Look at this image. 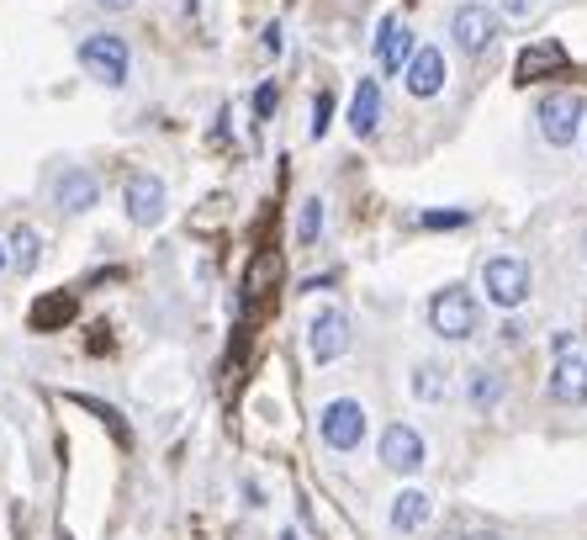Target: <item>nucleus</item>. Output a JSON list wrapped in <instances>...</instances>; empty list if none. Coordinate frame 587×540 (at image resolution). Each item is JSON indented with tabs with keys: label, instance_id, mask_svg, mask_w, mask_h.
<instances>
[{
	"label": "nucleus",
	"instance_id": "obj_7",
	"mask_svg": "<svg viewBox=\"0 0 587 540\" xmlns=\"http://www.w3.org/2000/svg\"><path fill=\"white\" fill-rule=\"evenodd\" d=\"M450 32H455L461 53H482V49H492V38H497V17H492L488 6H461Z\"/></svg>",
	"mask_w": 587,
	"mask_h": 540
},
{
	"label": "nucleus",
	"instance_id": "obj_4",
	"mask_svg": "<svg viewBox=\"0 0 587 540\" xmlns=\"http://www.w3.org/2000/svg\"><path fill=\"white\" fill-rule=\"evenodd\" d=\"M80 64L96 74L101 85H123L127 80V43L117 32H96V38L80 43Z\"/></svg>",
	"mask_w": 587,
	"mask_h": 540
},
{
	"label": "nucleus",
	"instance_id": "obj_6",
	"mask_svg": "<svg viewBox=\"0 0 587 540\" xmlns=\"http://www.w3.org/2000/svg\"><path fill=\"white\" fill-rule=\"evenodd\" d=\"M123 207L138 228H154V222L165 218V180H159V175H127Z\"/></svg>",
	"mask_w": 587,
	"mask_h": 540
},
{
	"label": "nucleus",
	"instance_id": "obj_17",
	"mask_svg": "<svg viewBox=\"0 0 587 540\" xmlns=\"http://www.w3.org/2000/svg\"><path fill=\"white\" fill-rule=\"evenodd\" d=\"M70 313H74V297H49V302L32 308V323L38 329H59V323H70Z\"/></svg>",
	"mask_w": 587,
	"mask_h": 540
},
{
	"label": "nucleus",
	"instance_id": "obj_19",
	"mask_svg": "<svg viewBox=\"0 0 587 540\" xmlns=\"http://www.w3.org/2000/svg\"><path fill=\"white\" fill-rule=\"evenodd\" d=\"M497 397H503V382H497L492 371H476V376H471V403H476V408H492Z\"/></svg>",
	"mask_w": 587,
	"mask_h": 540
},
{
	"label": "nucleus",
	"instance_id": "obj_29",
	"mask_svg": "<svg viewBox=\"0 0 587 540\" xmlns=\"http://www.w3.org/2000/svg\"><path fill=\"white\" fill-rule=\"evenodd\" d=\"M281 540H296V536H281Z\"/></svg>",
	"mask_w": 587,
	"mask_h": 540
},
{
	"label": "nucleus",
	"instance_id": "obj_16",
	"mask_svg": "<svg viewBox=\"0 0 587 540\" xmlns=\"http://www.w3.org/2000/svg\"><path fill=\"white\" fill-rule=\"evenodd\" d=\"M423 519H429V492H418V488L397 492V503H391V530H423Z\"/></svg>",
	"mask_w": 587,
	"mask_h": 540
},
{
	"label": "nucleus",
	"instance_id": "obj_14",
	"mask_svg": "<svg viewBox=\"0 0 587 540\" xmlns=\"http://www.w3.org/2000/svg\"><path fill=\"white\" fill-rule=\"evenodd\" d=\"M101 197V186H96V175H85V170H64V180H59V207L64 212H91Z\"/></svg>",
	"mask_w": 587,
	"mask_h": 540
},
{
	"label": "nucleus",
	"instance_id": "obj_13",
	"mask_svg": "<svg viewBox=\"0 0 587 540\" xmlns=\"http://www.w3.org/2000/svg\"><path fill=\"white\" fill-rule=\"evenodd\" d=\"M376 59H381V70L397 74V70H408V59H413V32L397 22H381V38H376Z\"/></svg>",
	"mask_w": 587,
	"mask_h": 540
},
{
	"label": "nucleus",
	"instance_id": "obj_1",
	"mask_svg": "<svg viewBox=\"0 0 587 540\" xmlns=\"http://www.w3.org/2000/svg\"><path fill=\"white\" fill-rule=\"evenodd\" d=\"M429 323H434L440 340H471L476 323H482V308H476V297L465 292V287H444L429 302Z\"/></svg>",
	"mask_w": 587,
	"mask_h": 540
},
{
	"label": "nucleus",
	"instance_id": "obj_2",
	"mask_svg": "<svg viewBox=\"0 0 587 540\" xmlns=\"http://www.w3.org/2000/svg\"><path fill=\"white\" fill-rule=\"evenodd\" d=\"M482 287L497 308H518L524 297H530V266L518 260V255H497L482 266Z\"/></svg>",
	"mask_w": 587,
	"mask_h": 540
},
{
	"label": "nucleus",
	"instance_id": "obj_24",
	"mask_svg": "<svg viewBox=\"0 0 587 540\" xmlns=\"http://www.w3.org/2000/svg\"><path fill=\"white\" fill-rule=\"evenodd\" d=\"M465 212H423V228H461Z\"/></svg>",
	"mask_w": 587,
	"mask_h": 540
},
{
	"label": "nucleus",
	"instance_id": "obj_25",
	"mask_svg": "<svg viewBox=\"0 0 587 540\" xmlns=\"http://www.w3.org/2000/svg\"><path fill=\"white\" fill-rule=\"evenodd\" d=\"M101 11H127V6H138V0H96Z\"/></svg>",
	"mask_w": 587,
	"mask_h": 540
},
{
	"label": "nucleus",
	"instance_id": "obj_20",
	"mask_svg": "<svg viewBox=\"0 0 587 540\" xmlns=\"http://www.w3.org/2000/svg\"><path fill=\"white\" fill-rule=\"evenodd\" d=\"M413 393H418V397H429V403H440V397H444V371H440V366H418Z\"/></svg>",
	"mask_w": 587,
	"mask_h": 540
},
{
	"label": "nucleus",
	"instance_id": "obj_8",
	"mask_svg": "<svg viewBox=\"0 0 587 540\" xmlns=\"http://www.w3.org/2000/svg\"><path fill=\"white\" fill-rule=\"evenodd\" d=\"M566 70V49L556 43V38H539V43H530V49L518 53V85H535V80H545V74H562Z\"/></svg>",
	"mask_w": 587,
	"mask_h": 540
},
{
	"label": "nucleus",
	"instance_id": "obj_22",
	"mask_svg": "<svg viewBox=\"0 0 587 540\" xmlns=\"http://www.w3.org/2000/svg\"><path fill=\"white\" fill-rule=\"evenodd\" d=\"M328 117H334V96L323 91L318 106H313V138H323V133H328Z\"/></svg>",
	"mask_w": 587,
	"mask_h": 540
},
{
	"label": "nucleus",
	"instance_id": "obj_10",
	"mask_svg": "<svg viewBox=\"0 0 587 540\" xmlns=\"http://www.w3.org/2000/svg\"><path fill=\"white\" fill-rule=\"evenodd\" d=\"M408 91H413L418 101H429L444 91V53L440 49H413V59H408Z\"/></svg>",
	"mask_w": 587,
	"mask_h": 540
},
{
	"label": "nucleus",
	"instance_id": "obj_15",
	"mask_svg": "<svg viewBox=\"0 0 587 540\" xmlns=\"http://www.w3.org/2000/svg\"><path fill=\"white\" fill-rule=\"evenodd\" d=\"M376 123H381V85H376V80H360L355 106H349V127H355L360 138H370V133H376Z\"/></svg>",
	"mask_w": 587,
	"mask_h": 540
},
{
	"label": "nucleus",
	"instance_id": "obj_18",
	"mask_svg": "<svg viewBox=\"0 0 587 540\" xmlns=\"http://www.w3.org/2000/svg\"><path fill=\"white\" fill-rule=\"evenodd\" d=\"M11 260H17V270L38 266V233H32V228H17V233H11Z\"/></svg>",
	"mask_w": 587,
	"mask_h": 540
},
{
	"label": "nucleus",
	"instance_id": "obj_9",
	"mask_svg": "<svg viewBox=\"0 0 587 540\" xmlns=\"http://www.w3.org/2000/svg\"><path fill=\"white\" fill-rule=\"evenodd\" d=\"M381 461L391 471H418L423 467V435L408 429V424H391L387 435H381Z\"/></svg>",
	"mask_w": 587,
	"mask_h": 540
},
{
	"label": "nucleus",
	"instance_id": "obj_21",
	"mask_svg": "<svg viewBox=\"0 0 587 540\" xmlns=\"http://www.w3.org/2000/svg\"><path fill=\"white\" fill-rule=\"evenodd\" d=\"M318 228H323V201H307V207H302V222H296V239H302V245H313V239H318Z\"/></svg>",
	"mask_w": 587,
	"mask_h": 540
},
{
	"label": "nucleus",
	"instance_id": "obj_23",
	"mask_svg": "<svg viewBox=\"0 0 587 540\" xmlns=\"http://www.w3.org/2000/svg\"><path fill=\"white\" fill-rule=\"evenodd\" d=\"M270 112H275V85H260V91H254V117L265 123Z\"/></svg>",
	"mask_w": 587,
	"mask_h": 540
},
{
	"label": "nucleus",
	"instance_id": "obj_26",
	"mask_svg": "<svg viewBox=\"0 0 587 540\" xmlns=\"http://www.w3.org/2000/svg\"><path fill=\"white\" fill-rule=\"evenodd\" d=\"M503 6H509L514 17H524V11H530V0H503Z\"/></svg>",
	"mask_w": 587,
	"mask_h": 540
},
{
	"label": "nucleus",
	"instance_id": "obj_28",
	"mask_svg": "<svg viewBox=\"0 0 587 540\" xmlns=\"http://www.w3.org/2000/svg\"><path fill=\"white\" fill-rule=\"evenodd\" d=\"M471 540H497V536H471Z\"/></svg>",
	"mask_w": 587,
	"mask_h": 540
},
{
	"label": "nucleus",
	"instance_id": "obj_12",
	"mask_svg": "<svg viewBox=\"0 0 587 540\" xmlns=\"http://www.w3.org/2000/svg\"><path fill=\"white\" fill-rule=\"evenodd\" d=\"M551 397H556V403H572V408H583L587 403V361L562 355L556 371H551Z\"/></svg>",
	"mask_w": 587,
	"mask_h": 540
},
{
	"label": "nucleus",
	"instance_id": "obj_11",
	"mask_svg": "<svg viewBox=\"0 0 587 540\" xmlns=\"http://www.w3.org/2000/svg\"><path fill=\"white\" fill-rule=\"evenodd\" d=\"M344 350H349V319L339 308H328L313 319V361H339Z\"/></svg>",
	"mask_w": 587,
	"mask_h": 540
},
{
	"label": "nucleus",
	"instance_id": "obj_5",
	"mask_svg": "<svg viewBox=\"0 0 587 540\" xmlns=\"http://www.w3.org/2000/svg\"><path fill=\"white\" fill-rule=\"evenodd\" d=\"M360 440H366V408H360L355 397L328 403V408H323V445H334V450H355Z\"/></svg>",
	"mask_w": 587,
	"mask_h": 540
},
{
	"label": "nucleus",
	"instance_id": "obj_3",
	"mask_svg": "<svg viewBox=\"0 0 587 540\" xmlns=\"http://www.w3.org/2000/svg\"><path fill=\"white\" fill-rule=\"evenodd\" d=\"M583 112H587V101L577 91H556V96L539 101V133L556 148H566L577 138V127H583Z\"/></svg>",
	"mask_w": 587,
	"mask_h": 540
},
{
	"label": "nucleus",
	"instance_id": "obj_27",
	"mask_svg": "<svg viewBox=\"0 0 587 540\" xmlns=\"http://www.w3.org/2000/svg\"><path fill=\"white\" fill-rule=\"evenodd\" d=\"M0 270H6V245H0Z\"/></svg>",
	"mask_w": 587,
	"mask_h": 540
}]
</instances>
